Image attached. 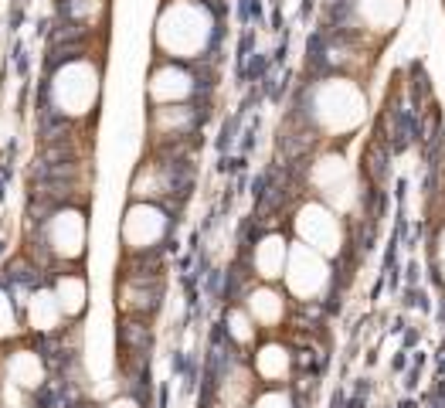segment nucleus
Wrapping results in <instances>:
<instances>
[{"instance_id":"obj_1","label":"nucleus","mask_w":445,"mask_h":408,"mask_svg":"<svg viewBox=\"0 0 445 408\" xmlns=\"http://www.w3.org/2000/svg\"><path fill=\"white\" fill-rule=\"evenodd\" d=\"M310 116L313 122L326 129L330 136H343L354 133L367 116V99L364 89L354 79H330L323 82L313 99H310Z\"/></svg>"},{"instance_id":"obj_2","label":"nucleus","mask_w":445,"mask_h":408,"mask_svg":"<svg viewBox=\"0 0 445 408\" xmlns=\"http://www.w3.org/2000/svg\"><path fill=\"white\" fill-rule=\"evenodd\" d=\"M310 180H313V187L320 191V198H323L333 211H340V214L354 211V207H357V201H361L357 177H354L350 163L343 160L340 154H326L323 160L313 163Z\"/></svg>"},{"instance_id":"obj_3","label":"nucleus","mask_w":445,"mask_h":408,"mask_svg":"<svg viewBox=\"0 0 445 408\" xmlns=\"http://www.w3.org/2000/svg\"><path fill=\"white\" fill-rule=\"evenodd\" d=\"M285 283H289V289H292V296H299L303 303L316 299L326 286H330V262H326V255H320L316 248H310V245L299 242L292 252H289Z\"/></svg>"},{"instance_id":"obj_4","label":"nucleus","mask_w":445,"mask_h":408,"mask_svg":"<svg viewBox=\"0 0 445 408\" xmlns=\"http://www.w3.org/2000/svg\"><path fill=\"white\" fill-rule=\"evenodd\" d=\"M296 232L303 245L316 248L320 255H337L340 245H343V228H340V218L337 211L323 201L303 204L299 214H296Z\"/></svg>"},{"instance_id":"obj_5","label":"nucleus","mask_w":445,"mask_h":408,"mask_svg":"<svg viewBox=\"0 0 445 408\" xmlns=\"http://www.w3.org/2000/svg\"><path fill=\"white\" fill-rule=\"evenodd\" d=\"M350 7H354V17H357L364 35L388 38L395 28H401L408 0H354Z\"/></svg>"},{"instance_id":"obj_6","label":"nucleus","mask_w":445,"mask_h":408,"mask_svg":"<svg viewBox=\"0 0 445 408\" xmlns=\"http://www.w3.org/2000/svg\"><path fill=\"white\" fill-rule=\"evenodd\" d=\"M285 266H289V248H285L283 235H265L262 242L255 245V272L262 279H283Z\"/></svg>"},{"instance_id":"obj_7","label":"nucleus","mask_w":445,"mask_h":408,"mask_svg":"<svg viewBox=\"0 0 445 408\" xmlns=\"http://www.w3.org/2000/svg\"><path fill=\"white\" fill-rule=\"evenodd\" d=\"M289 367H292V358H289V351L279 347V344H265V347L255 354V374H258L262 381L279 384V381L289 378Z\"/></svg>"},{"instance_id":"obj_8","label":"nucleus","mask_w":445,"mask_h":408,"mask_svg":"<svg viewBox=\"0 0 445 408\" xmlns=\"http://www.w3.org/2000/svg\"><path fill=\"white\" fill-rule=\"evenodd\" d=\"M248 313H252V320L272 326V324H279V320H283L285 303H283V296H279L276 289L262 286V289H255V293L248 296Z\"/></svg>"},{"instance_id":"obj_9","label":"nucleus","mask_w":445,"mask_h":408,"mask_svg":"<svg viewBox=\"0 0 445 408\" xmlns=\"http://www.w3.org/2000/svg\"><path fill=\"white\" fill-rule=\"evenodd\" d=\"M255 408H296V405H292V398H289L285 391H265V395L255 402Z\"/></svg>"},{"instance_id":"obj_10","label":"nucleus","mask_w":445,"mask_h":408,"mask_svg":"<svg viewBox=\"0 0 445 408\" xmlns=\"http://www.w3.org/2000/svg\"><path fill=\"white\" fill-rule=\"evenodd\" d=\"M228 320H231V333H235V340L248 344V340L255 337V330H252V324H248V317H242V313H231Z\"/></svg>"},{"instance_id":"obj_11","label":"nucleus","mask_w":445,"mask_h":408,"mask_svg":"<svg viewBox=\"0 0 445 408\" xmlns=\"http://www.w3.org/2000/svg\"><path fill=\"white\" fill-rule=\"evenodd\" d=\"M435 262H439V269H442V276H445V228L439 232V242H435Z\"/></svg>"}]
</instances>
